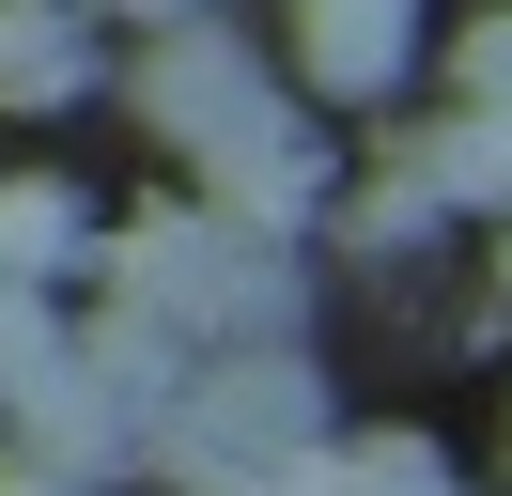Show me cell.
Here are the masks:
<instances>
[{"label": "cell", "mask_w": 512, "mask_h": 496, "mask_svg": "<svg viewBox=\"0 0 512 496\" xmlns=\"http://www.w3.org/2000/svg\"><path fill=\"white\" fill-rule=\"evenodd\" d=\"M466 109H512V16H466Z\"/></svg>", "instance_id": "ba28073f"}, {"label": "cell", "mask_w": 512, "mask_h": 496, "mask_svg": "<svg viewBox=\"0 0 512 496\" xmlns=\"http://www.w3.org/2000/svg\"><path fill=\"white\" fill-rule=\"evenodd\" d=\"M0 496H78V481H47V465H0Z\"/></svg>", "instance_id": "9c48e42d"}, {"label": "cell", "mask_w": 512, "mask_h": 496, "mask_svg": "<svg viewBox=\"0 0 512 496\" xmlns=\"http://www.w3.org/2000/svg\"><path fill=\"white\" fill-rule=\"evenodd\" d=\"M326 450V388L295 372V341H233L218 372H187V388L140 419V465H171L187 496H249L264 465Z\"/></svg>", "instance_id": "7a4b0ae2"}, {"label": "cell", "mask_w": 512, "mask_h": 496, "mask_svg": "<svg viewBox=\"0 0 512 496\" xmlns=\"http://www.w3.org/2000/svg\"><path fill=\"white\" fill-rule=\"evenodd\" d=\"M140 16H187V0H140Z\"/></svg>", "instance_id": "30bf717a"}, {"label": "cell", "mask_w": 512, "mask_h": 496, "mask_svg": "<svg viewBox=\"0 0 512 496\" xmlns=\"http://www.w3.org/2000/svg\"><path fill=\"white\" fill-rule=\"evenodd\" d=\"M78 16L63 0H0V109H47V93H78Z\"/></svg>", "instance_id": "5b68a950"}, {"label": "cell", "mask_w": 512, "mask_h": 496, "mask_svg": "<svg viewBox=\"0 0 512 496\" xmlns=\"http://www.w3.org/2000/svg\"><path fill=\"white\" fill-rule=\"evenodd\" d=\"M109 295H125V326H156V341H280L295 326V248H264V233H233V217H140L125 248H109Z\"/></svg>", "instance_id": "6da1fadb"}, {"label": "cell", "mask_w": 512, "mask_h": 496, "mask_svg": "<svg viewBox=\"0 0 512 496\" xmlns=\"http://www.w3.org/2000/svg\"><path fill=\"white\" fill-rule=\"evenodd\" d=\"M78 264V186L63 171H16L0 186V279H63Z\"/></svg>", "instance_id": "8992f818"}, {"label": "cell", "mask_w": 512, "mask_h": 496, "mask_svg": "<svg viewBox=\"0 0 512 496\" xmlns=\"http://www.w3.org/2000/svg\"><path fill=\"white\" fill-rule=\"evenodd\" d=\"M140 109H156V140H171V155H218L233 124H264V109H280V78H264V47H249V31L171 16L156 47H140Z\"/></svg>", "instance_id": "3957f363"}, {"label": "cell", "mask_w": 512, "mask_h": 496, "mask_svg": "<svg viewBox=\"0 0 512 496\" xmlns=\"http://www.w3.org/2000/svg\"><path fill=\"white\" fill-rule=\"evenodd\" d=\"M497 279H512V248H497Z\"/></svg>", "instance_id": "8fae6325"}, {"label": "cell", "mask_w": 512, "mask_h": 496, "mask_svg": "<svg viewBox=\"0 0 512 496\" xmlns=\"http://www.w3.org/2000/svg\"><path fill=\"white\" fill-rule=\"evenodd\" d=\"M326 496H450V465L419 434H326Z\"/></svg>", "instance_id": "52a82bcc"}, {"label": "cell", "mask_w": 512, "mask_h": 496, "mask_svg": "<svg viewBox=\"0 0 512 496\" xmlns=\"http://www.w3.org/2000/svg\"><path fill=\"white\" fill-rule=\"evenodd\" d=\"M419 47V0H295V78L311 93H388Z\"/></svg>", "instance_id": "277c9868"}]
</instances>
